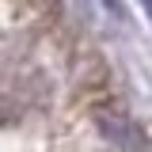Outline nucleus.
<instances>
[{"instance_id": "nucleus-1", "label": "nucleus", "mask_w": 152, "mask_h": 152, "mask_svg": "<svg viewBox=\"0 0 152 152\" xmlns=\"http://www.w3.org/2000/svg\"><path fill=\"white\" fill-rule=\"evenodd\" d=\"M103 4H107V12H114V15H122V4H118V0H103Z\"/></svg>"}, {"instance_id": "nucleus-2", "label": "nucleus", "mask_w": 152, "mask_h": 152, "mask_svg": "<svg viewBox=\"0 0 152 152\" xmlns=\"http://www.w3.org/2000/svg\"><path fill=\"white\" fill-rule=\"evenodd\" d=\"M141 4H145V12H148V19H152V0H141Z\"/></svg>"}]
</instances>
